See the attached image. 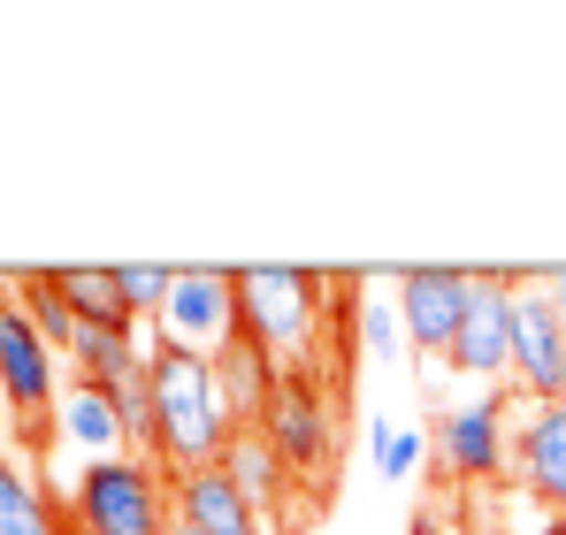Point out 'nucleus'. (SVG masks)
<instances>
[{"label": "nucleus", "instance_id": "nucleus-9", "mask_svg": "<svg viewBox=\"0 0 566 535\" xmlns=\"http://www.w3.org/2000/svg\"><path fill=\"white\" fill-rule=\"evenodd\" d=\"M444 367H452L460 382H482V390L513 382V275H474L468 322H460Z\"/></svg>", "mask_w": 566, "mask_h": 535}, {"label": "nucleus", "instance_id": "nucleus-3", "mask_svg": "<svg viewBox=\"0 0 566 535\" xmlns=\"http://www.w3.org/2000/svg\"><path fill=\"white\" fill-rule=\"evenodd\" d=\"M70 528L85 535H169L177 528V497L169 474L146 451H115V459H85L77 490H70Z\"/></svg>", "mask_w": 566, "mask_h": 535}, {"label": "nucleus", "instance_id": "nucleus-13", "mask_svg": "<svg viewBox=\"0 0 566 535\" xmlns=\"http://www.w3.org/2000/svg\"><path fill=\"white\" fill-rule=\"evenodd\" d=\"M214 466L245 490V505H253L261 521H283V513H291V497H298V474L276 459V444H269L261 429H238V437H230V451H222Z\"/></svg>", "mask_w": 566, "mask_h": 535}, {"label": "nucleus", "instance_id": "nucleus-24", "mask_svg": "<svg viewBox=\"0 0 566 535\" xmlns=\"http://www.w3.org/2000/svg\"><path fill=\"white\" fill-rule=\"evenodd\" d=\"M544 291L559 298V314H566V268H544Z\"/></svg>", "mask_w": 566, "mask_h": 535}, {"label": "nucleus", "instance_id": "nucleus-6", "mask_svg": "<svg viewBox=\"0 0 566 535\" xmlns=\"http://www.w3.org/2000/svg\"><path fill=\"white\" fill-rule=\"evenodd\" d=\"M513 382L521 398H566V314L544 275H513Z\"/></svg>", "mask_w": 566, "mask_h": 535}, {"label": "nucleus", "instance_id": "nucleus-20", "mask_svg": "<svg viewBox=\"0 0 566 535\" xmlns=\"http://www.w3.org/2000/svg\"><path fill=\"white\" fill-rule=\"evenodd\" d=\"M169 283H177V268H115V291H123L130 322H154L161 298H169Z\"/></svg>", "mask_w": 566, "mask_h": 535}, {"label": "nucleus", "instance_id": "nucleus-2", "mask_svg": "<svg viewBox=\"0 0 566 535\" xmlns=\"http://www.w3.org/2000/svg\"><path fill=\"white\" fill-rule=\"evenodd\" d=\"M230 298H238V329L253 345H269L283 367H306L314 359L322 314L337 306L322 268H230Z\"/></svg>", "mask_w": 566, "mask_h": 535}, {"label": "nucleus", "instance_id": "nucleus-5", "mask_svg": "<svg viewBox=\"0 0 566 535\" xmlns=\"http://www.w3.org/2000/svg\"><path fill=\"white\" fill-rule=\"evenodd\" d=\"M0 406L23 429H46V413L62 406V353L31 329V314L15 298V275H0Z\"/></svg>", "mask_w": 566, "mask_h": 535}, {"label": "nucleus", "instance_id": "nucleus-23", "mask_svg": "<svg viewBox=\"0 0 566 535\" xmlns=\"http://www.w3.org/2000/svg\"><path fill=\"white\" fill-rule=\"evenodd\" d=\"M521 535H566V521H559V513H536V521H528Z\"/></svg>", "mask_w": 566, "mask_h": 535}, {"label": "nucleus", "instance_id": "nucleus-18", "mask_svg": "<svg viewBox=\"0 0 566 535\" xmlns=\"http://www.w3.org/2000/svg\"><path fill=\"white\" fill-rule=\"evenodd\" d=\"M15 298H23V314H31V329H39L54 353H70L77 314H70V298L54 291V268H23V275H15Z\"/></svg>", "mask_w": 566, "mask_h": 535}, {"label": "nucleus", "instance_id": "nucleus-8", "mask_svg": "<svg viewBox=\"0 0 566 535\" xmlns=\"http://www.w3.org/2000/svg\"><path fill=\"white\" fill-rule=\"evenodd\" d=\"M437 459L452 482H497L513 474V406L497 390H482L468 406L437 413Z\"/></svg>", "mask_w": 566, "mask_h": 535}, {"label": "nucleus", "instance_id": "nucleus-15", "mask_svg": "<svg viewBox=\"0 0 566 535\" xmlns=\"http://www.w3.org/2000/svg\"><path fill=\"white\" fill-rule=\"evenodd\" d=\"M0 535H70V513L46 497V482L31 466H15L0 451Z\"/></svg>", "mask_w": 566, "mask_h": 535}, {"label": "nucleus", "instance_id": "nucleus-17", "mask_svg": "<svg viewBox=\"0 0 566 535\" xmlns=\"http://www.w3.org/2000/svg\"><path fill=\"white\" fill-rule=\"evenodd\" d=\"M70 367H77V382H115L123 367H138L146 345H138V329L130 322H77V337H70Z\"/></svg>", "mask_w": 566, "mask_h": 535}, {"label": "nucleus", "instance_id": "nucleus-12", "mask_svg": "<svg viewBox=\"0 0 566 535\" xmlns=\"http://www.w3.org/2000/svg\"><path fill=\"white\" fill-rule=\"evenodd\" d=\"M169 497H177V521L191 535H269V521L245 505V490L222 474V466H191L169 482Z\"/></svg>", "mask_w": 566, "mask_h": 535}, {"label": "nucleus", "instance_id": "nucleus-1", "mask_svg": "<svg viewBox=\"0 0 566 535\" xmlns=\"http://www.w3.org/2000/svg\"><path fill=\"white\" fill-rule=\"evenodd\" d=\"M146 375H154V466L177 482L191 466H214L238 421L222 406V382H214V359L185 353V345H146Z\"/></svg>", "mask_w": 566, "mask_h": 535}, {"label": "nucleus", "instance_id": "nucleus-16", "mask_svg": "<svg viewBox=\"0 0 566 535\" xmlns=\"http://www.w3.org/2000/svg\"><path fill=\"white\" fill-rule=\"evenodd\" d=\"M62 437L85 451V459H115L123 444V421H115V398L99 390V382H70L62 390Z\"/></svg>", "mask_w": 566, "mask_h": 535}, {"label": "nucleus", "instance_id": "nucleus-21", "mask_svg": "<svg viewBox=\"0 0 566 535\" xmlns=\"http://www.w3.org/2000/svg\"><path fill=\"white\" fill-rule=\"evenodd\" d=\"M360 345H368V359H398V353H406L398 298H360Z\"/></svg>", "mask_w": 566, "mask_h": 535}, {"label": "nucleus", "instance_id": "nucleus-4", "mask_svg": "<svg viewBox=\"0 0 566 535\" xmlns=\"http://www.w3.org/2000/svg\"><path fill=\"white\" fill-rule=\"evenodd\" d=\"M253 429L276 444V459L298 482H329V474H337L345 429H337V398H329V382H322L314 367H283L276 398H269V413H261Z\"/></svg>", "mask_w": 566, "mask_h": 535}, {"label": "nucleus", "instance_id": "nucleus-7", "mask_svg": "<svg viewBox=\"0 0 566 535\" xmlns=\"http://www.w3.org/2000/svg\"><path fill=\"white\" fill-rule=\"evenodd\" d=\"M154 337L161 345H185V353H222L238 337V298H230V268H177L161 314H154Z\"/></svg>", "mask_w": 566, "mask_h": 535}, {"label": "nucleus", "instance_id": "nucleus-14", "mask_svg": "<svg viewBox=\"0 0 566 535\" xmlns=\"http://www.w3.org/2000/svg\"><path fill=\"white\" fill-rule=\"evenodd\" d=\"M214 382H222V406H230V421L238 429H253L261 413H269V398H276V382H283V359L269 353V345H253L245 329L214 353Z\"/></svg>", "mask_w": 566, "mask_h": 535}, {"label": "nucleus", "instance_id": "nucleus-25", "mask_svg": "<svg viewBox=\"0 0 566 535\" xmlns=\"http://www.w3.org/2000/svg\"><path fill=\"white\" fill-rule=\"evenodd\" d=\"M70 535H85V528H70Z\"/></svg>", "mask_w": 566, "mask_h": 535}, {"label": "nucleus", "instance_id": "nucleus-10", "mask_svg": "<svg viewBox=\"0 0 566 535\" xmlns=\"http://www.w3.org/2000/svg\"><path fill=\"white\" fill-rule=\"evenodd\" d=\"M474 298V268H406L398 275V322H406V345L413 353H452L460 322H468Z\"/></svg>", "mask_w": 566, "mask_h": 535}, {"label": "nucleus", "instance_id": "nucleus-19", "mask_svg": "<svg viewBox=\"0 0 566 535\" xmlns=\"http://www.w3.org/2000/svg\"><path fill=\"white\" fill-rule=\"evenodd\" d=\"M54 291L70 298L77 322H130L123 291H115V268H54ZM138 329V322H130Z\"/></svg>", "mask_w": 566, "mask_h": 535}, {"label": "nucleus", "instance_id": "nucleus-11", "mask_svg": "<svg viewBox=\"0 0 566 535\" xmlns=\"http://www.w3.org/2000/svg\"><path fill=\"white\" fill-rule=\"evenodd\" d=\"M513 482L566 521V398H528L513 421Z\"/></svg>", "mask_w": 566, "mask_h": 535}, {"label": "nucleus", "instance_id": "nucleus-22", "mask_svg": "<svg viewBox=\"0 0 566 535\" xmlns=\"http://www.w3.org/2000/svg\"><path fill=\"white\" fill-rule=\"evenodd\" d=\"M421 466V429H390V421H376V474L382 482H406Z\"/></svg>", "mask_w": 566, "mask_h": 535}]
</instances>
